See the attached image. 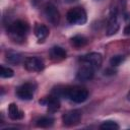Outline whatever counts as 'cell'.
Returning <instances> with one entry per match:
<instances>
[{
  "label": "cell",
  "mask_w": 130,
  "mask_h": 130,
  "mask_svg": "<svg viewBox=\"0 0 130 130\" xmlns=\"http://www.w3.org/2000/svg\"><path fill=\"white\" fill-rule=\"evenodd\" d=\"M66 19L71 24H84L86 22L87 16L85 10L82 7H73L68 10Z\"/></svg>",
  "instance_id": "3"
},
{
  "label": "cell",
  "mask_w": 130,
  "mask_h": 130,
  "mask_svg": "<svg viewBox=\"0 0 130 130\" xmlns=\"http://www.w3.org/2000/svg\"><path fill=\"white\" fill-rule=\"evenodd\" d=\"M94 72H95V70L93 68H91L87 65L81 64L76 73V78L79 81H89L93 78Z\"/></svg>",
  "instance_id": "9"
},
{
  "label": "cell",
  "mask_w": 130,
  "mask_h": 130,
  "mask_svg": "<svg viewBox=\"0 0 130 130\" xmlns=\"http://www.w3.org/2000/svg\"><path fill=\"white\" fill-rule=\"evenodd\" d=\"M8 116L10 119L12 120H20L23 118L24 114L21 110H19V108L15 105V104H10L9 107H8Z\"/></svg>",
  "instance_id": "14"
},
{
  "label": "cell",
  "mask_w": 130,
  "mask_h": 130,
  "mask_svg": "<svg viewBox=\"0 0 130 130\" xmlns=\"http://www.w3.org/2000/svg\"><path fill=\"white\" fill-rule=\"evenodd\" d=\"M70 42H71V45H72L73 47H75V48H81V47H83V46L86 45L87 39H86L84 36L76 35V36H74L73 38H71Z\"/></svg>",
  "instance_id": "17"
},
{
  "label": "cell",
  "mask_w": 130,
  "mask_h": 130,
  "mask_svg": "<svg viewBox=\"0 0 130 130\" xmlns=\"http://www.w3.org/2000/svg\"><path fill=\"white\" fill-rule=\"evenodd\" d=\"M55 95L57 96H63L68 100H70L73 103L76 104H81L85 102L88 98V91L79 86H73V87H63V88H58L55 90Z\"/></svg>",
  "instance_id": "1"
},
{
  "label": "cell",
  "mask_w": 130,
  "mask_h": 130,
  "mask_svg": "<svg viewBox=\"0 0 130 130\" xmlns=\"http://www.w3.org/2000/svg\"><path fill=\"white\" fill-rule=\"evenodd\" d=\"M40 104H42L44 106H47L50 112H55V111H57L60 108V102H59L57 95L47 96L44 100L40 101Z\"/></svg>",
  "instance_id": "11"
},
{
  "label": "cell",
  "mask_w": 130,
  "mask_h": 130,
  "mask_svg": "<svg viewBox=\"0 0 130 130\" xmlns=\"http://www.w3.org/2000/svg\"><path fill=\"white\" fill-rule=\"evenodd\" d=\"M54 124V119L51 117H42L37 120V126L41 128H49Z\"/></svg>",
  "instance_id": "18"
},
{
  "label": "cell",
  "mask_w": 130,
  "mask_h": 130,
  "mask_svg": "<svg viewBox=\"0 0 130 130\" xmlns=\"http://www.w3.org/2000/svg\"><path fill=\"white\" fill-rule=\"evenodd\" d=\"M35 35H36V37L40 41H43V40H45L48 37V35H49V28L45 24L37 23L36 26H35Z\"/></svg>",
  "instance_id": "15"
},
{
  "label": "cell",
  "mask_w": 130,
  "mask_h": 130,
  "mask_svg": "<svg viewBox=\"0 0 130 130\" xmlns=\"http://www.w3.org/2000/svg\"><path fill=\"white\" fill-rule=\"evenodd\" d=\"M28 29H29L28 24L24 20H21V19L14 20L11 23H9L7 26V32L9 34L11 39L17 43L25 40Z\"/></svg>",
  "instance_id": "2"
},
{
  "label": "cell",
  "mask_w": 130,
  "mask_h": 130,
  "mask_svg": "<svg viewBox=\"0 0 130 130\" xmlns=\"http://www.w3.org/2000/svg\"><path fill=\"white\" fill-rule=\"evenodd\" d=\"M124 34H125L126 36H130V23L125 26V28H124Z\"/></svg>",
  "instance_id": "22"
},
{
  "label": "cell",
  "mask_w": 130,
  "mask_h": 130,
  "mask_svg": "<svg viewBox=\"0 0 130 130\" xmlns=\"http://www.w3.org/2000/svg\"><path fill=\"white\" fill-rule=\"evenodd\" d=\"M126 8V1L125 0H112L110 5V13H116L121 15L124 13Z\"/></svg>",
  "instance_id": "12"
},
{
  "label": "cell",
  "mask_w": 130,
  "mask_h": 130,
  "mask_svg": "<svg viewBox=\"0 0 130 130\" xmlns=\"http://www.w3.org/2000/svg\"><path fill=\"white\" fill-rule=\"evenodd\" d=\"M50 57L55 62L62 61L66 58V51L59 46H55L50 50Z\"/></svg>",
  "instance_id": "13"
},
{
  "label": "cell",
  "mask_w": 130,
  "mask_h": 130,
  "mask_svg": "<svg viewBox=\"0 0 130 130\" xmlns=\"http://www.w3.org/2000/svg\"><path fill=\"white\" fill-rule=\"evenodd\" d=\"M125 60V57L123 55H116V56H113L110 60V64L113 66V67H116V66H119L123 61Z\"/></svg>",
  "instance_id": "21"
},
{
  "label": "cell",
  "mask_w": 130,
  "mask_h": 130,
  "mask_svg": "<svg viewBox=\"0 0 130 130\" xmlns=\"http://www.w3.org/2000/svg\"><path fill=\"white\" fill-rule=\"evenodd\" d=\"M80 62H81V64L87 65V66L93 68L96 71L102 65L103 58H102V55L100 53L92 52V53H89V54H86V55L82 56L80 58Z\"/></svg>",
  "instance_id": "4"
},
{
  "label": "cell",
  "mask_w": 130,
  "mask_h": 130,
  "mask_svg": "<svg viewBox=\"0 0 130 130\" xmlns=\"http://www.w3.org/2000/svg\"><path fill=\"white\" fill-rule=\"evenodd\" d=\"M127 100H128V101L130 102V91L128 92V95H127Z\"/></svg>",
  "instance_id": "24"
},
{
  "label": "cell",
  "mask_w": 130,
  "mask_h": 130,
  "mask_svg": "<svg viewBox=\"0 0 130 130\" xmlns=\"http://www.w3.org/2000/svg\"><path fill=\"white\" fill-rule=\"evenodd\" d=\"M35 90H36V84L31 82H26L18 86L16 88L15 93L18 99L23 100V101H29L32 99Z\"/></svg>",
  "instance_id": "5"
},
{
  "label": "cell",
  "mask_w": 130,
  "mask_h": 130,
  "mask_svg": "<svg viewBox=\"0 0 130 130\" xmlns=\"http://www.w3.org/2000/svg\"><path fill=\"white\" fill-rule=\"evenodd\" d=\"M22 60V55L14 52V51H8L6 53V61L11 64H19Z\"/></svg>",
  "instance_id": "16"
},
{
  "label": "cell",
  "mask_w": 130,
  "mask_h": 130,
  "mask_svg": "<svg viewBox=\"0 0 130 130\" xmlns=\"http://www.w3.org/2000/svg\"><path fill=\"white\" fill-rule=\"evenodd\" d=\"M45 15H46L47 19L49 20V22H51L53 25H58L59 24L60 13H59L57 7L54 4L48 3L45 6Z\"/></svg>",
  "instance_id": "8"
},
{
  "label": "cell",
  "mask_w": 130,
  "mask_h": 130,
  "mask_svg": "<svg viewBox=\"0 0 130 130\" xmlns=\"http://www.w3.org/2000/svg\"><path fill=\"white\" fill-rule=\"evenodd\" d=\"M81 112L79 110H70L62 116V121L65 126H74L80 122Z\"/></svg>",
  "instance_id": "7"
},
{
  "label": "cell",
  "mask_w": 130,
  "mask_h": 130,
  "mask_svg": "<svg viewBox=\"0 0 130 130\" xmlns=\"http://www.w3.org/2000/svg\"><path fill=\"white\" fill-rule=\"evenodd\" d=\"M24 67L30 72H41L45 68V64L39 57H28L24 61Z\"/></svg>",
  "instance_id": "6"
},
{
  "label": "cell",
  "mask_w": 130,
  "mask_h": 130,
  "mask_svg": "<svg viewBox=\"0 0 130 130\" xmlns=\"http://www.w3.org/2000/svg\"><path fill=\"white\" fill-rule=\"evenodd\" d=\"M43 0H30V2H31V4L34 5V6H38L41 2H42Z\"/></svg>",
  "instance_id": "23"
},
{
  "label": "cell",
  "mask_w": 130,
  "mask_h": 130,
  "mask_svg": "<svg viewBox=\"0 0 130 130\" xmlns=\"http://www.w3.org/2000/svg\"><path fill=\"white\" fill-rule=\"evenodd\" d=\"M0 75L3 78H10L14 75V72L11 68L9 67H5V66H1V71H0Z\"/></svg>",
  "instance_id": "20"
},
{
  "label": "cell",
  "mask_w": 130,
  "mask_h": 130,
  "mask_svg": "<svg viewBox=\"0 0 130 130\" xmlns=\"http://www.w3.org/2000/svg\"><path fill=\"white\" fill-rule=\"evenodd\" d=\"M120 28V15L116 13H110L108 25H107V35L113 36Z\"/></svg>",
  "instance_id": "10"
},
{
  "label": "cell",
  "mask_w": 130,
  "mask_h": 130,
  "mask_svg": "<svg viewBox=\"0 0 130 130\" xmlns=\"http://www.w3.org/2000/svg\"><path fill=\"white\" fill-rule=\"evenodd\" d=\"M100 128L103 130H118L119 125L114 121H105L103 124H101Z\"/></svg>",
  "instance_id": "19"
}]
</instances>
